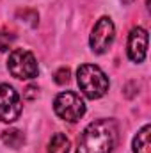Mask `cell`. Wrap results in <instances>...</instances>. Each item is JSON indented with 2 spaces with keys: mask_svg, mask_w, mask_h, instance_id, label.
<instances>
[{
  "mask_svg": "<svg viewBox=\"0 0 151 153\" xmlns=\"http://www.w3.org/2000/svg\"><path fill=\"white\" fill-rule=\"evenodd\" d=\"M117 139V126L112 119L89 123L78 137L76 153H112Z\"/></svg>",
  "mask_w": 151,
  "mask_h": 153,
  "instance_id": "obj_1",
  "label": "cell"
},
{
  "mask_svg": "<svg viewBox=\"0 0 151 153\" xmlns=\"http://www.w3.org/2000/svg\"><path fill=\"white\" fill-rule=\"evenodd\" d=\"M76 82L80 91L91 100H98L109 91V78L94 64H82L76 71Z\"/></svg>",
  "mask_w": 151,
  "mask_h": 153,
  "instance_id": "obj_2",
  "label": "cell"
},
{
  "mask_svg": "<svg viewBox=\"0 0 151 153\" xmlns=\"http://www.w3.org/2000/svg\"><path fill=\"white\" fill-rule=\"evenodd\" d=\"M7 70L14 78H20V80L36 78L39 73L38 61H36L34 53L25 48H16L11 52L9 61H7Z\"/></svg>",
  "mask_w": 151,
  "mask_h": 153,
  "instance_id": "obj_3",
  "label": "cell"
},
{
  "mask_svg": "<svg viewBox=\"0 0 151 153\" xmlns=\"http://www.w3.org/2000/svg\"><path fill=\"white\" fill-rule=\"evenodd\" d=\"M53 111L64 121L75 123L82 116L85 114V103L80 98V94H76L73 91H64L61 94L55 96L53 100Z\"/></svg>",
  "mask_w": 151,
  "mask_h": 153,
  "instance_id": "obj_4",
  "label": "cell"
},
{
  "mask_svg": "<svg viewBox=\"0 0 151 153\" xmlns=\"http://www.w3.org/2000/svg\"><path fill=\"white\" fill-rule=\"evenodd\" d=\"M115 38V27H114L112 20L109 16H101L96 25L93 27V32H91V38H89V45H91V50L94 53H105L114 43Z\"/></svg>",
  "mask_w": 151,
  "mask_h": 153,
  "instance_id": "obj_5",
  "label": "cell"
},
{
  "mask_svg": "<svg viewBox=\"0 0 151 153\" xmlns=\"http://www.w3.org/2000/svg\"><path fill=\"white\" fill-rule=\"evenodd\" d=\"M21 114V100L20 94L9 85L0 84V121L13 123Z\"/></svg>",
  "mask_w": 151,
  "mask_h": 153,
  "instance_id": "obj_6",
  "label": "cell"
},
{
  "mask_svg": "<svg viewBox=\"0 0 151 153\" xmlns=\"http://www.w3.org/2000/svg\"><path fill=\"white\" fill-rule=\"evenodd\" d=\"M148 53V32L142 27L132 29L128 36V57L133 62H142Z\"/></svg>",
  "mask_w": 151,
  "mask_h": 153,
  "instance_id": "obj_7",
  "label": "cell"
},
{
  "mask_svg": "<svg viewBox=\"0 0 151 153\" xmlns=\"http://www.w3.org/2000/svg\"><path fill=\"white\" fill-rule=\"evenodd\" d=\"M151 125H144L133 137V153H151Z\"/></svg>",
  "mask_w": 151,
  "mask_h": 153,
  "instance_id": "obj_8",
  "label": "cell"
},
{
  "mask_svg": "<svg viewBox=\"0 0 151 153\" xmlns=\"http://www.w3.org/2000/svg\"><path fill=\"white\" fill-rule=\"evenodd\" d=\"M2 141H4L5 146H9L13 150H18V148H21L25 144V135H23V132L13 128V130L2 132Z\"/></svg>",
  "mask_w": 151,
  "mask_h": 153,
  "instance_id": "obj_9",
  "label": "cell"
},
{
  "mask_svg": "<svg viewBox=\"0 0 151 153\" xmlns=\"http://www.w3.org/2000/svg\"><path fill=\"white\" fill-rule=\"evenodd\" d=\"M48 153H70V139L61 132L53 134L48 143Z\"/></svg>",
  "mask_w": 151,
  "mask_h": 153,
  "instance_id": "obj_10",
  "label": "cell"
},
{
  "mask_svg": "<svg viewBox=\"0 0 151 153\" xmlns=\"http://www.w3.org/2000/svg\"><path fill=\"white\" fill-rule=\"evenodd\" d=\"M16 36L11 32V30H5V29H0V52H5L11 48V45L14 43Z\"/></svg>",
  "mask_w": 151,
  "mask_h": 153,
  "instance_id": "obj_11",
  "label": "cell"
},
{
  "mask_svg": "<svg viewBox=\"0 0 151 153\" xmlns=\"http://www.w3.org/2000/svg\"><path fill=\"white\" fill-rule=\"evenodd\" d=\"M70 70L68 68H61V70H57L55 71V82L59 84V85H64V84H68L70 82Z\"/></svg>",
  "mask_w": 151,
  "mask_h": 153,
  "instance_id": "obj_12",
  "label": "cell"
},
{
  "mask_svg": "<svg viewBox=\"0 0 151 153\" xmlns=\"http://www.w3.org/2000/svg\"><path fill=\"white\" fill-rule=\"evenodd\" d=\"M38 96V87H34V85H29L27 89H25V98H29V100H34Z\"/></svg>",
  "mask_w": 151,
  "mask_h": 153,
  "instance_id": "obj_13",
  "label": "cell"
},
{
  "mask_svg": "<svg viewBox=\"0 0 151 153\" xmlns=\"http://www.w3.org/2000/svg\"><path fill=\"white\" fill-rule=\"evenodd\" d=\"M119 2H121L123 5H130V4H133L135 0H119Z\"/></svg>",
  "mask_w": 151,
  "mask_h": 153,
  "instance_id": "obj_14",
  "label": "cell"
}]
</instances>
